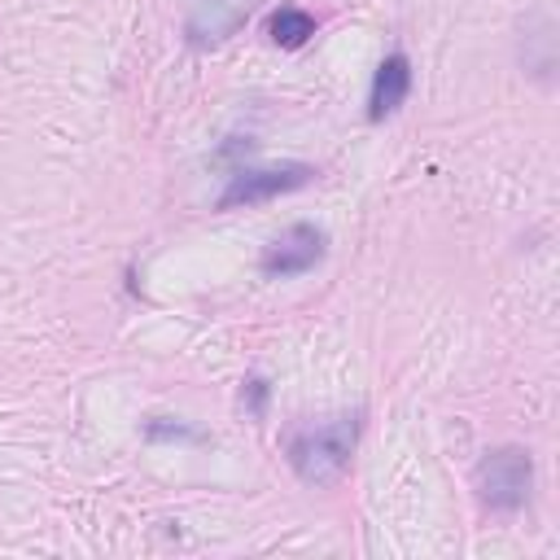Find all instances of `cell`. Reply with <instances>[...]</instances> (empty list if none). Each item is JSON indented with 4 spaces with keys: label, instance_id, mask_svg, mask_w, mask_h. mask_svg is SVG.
<instances>
[{
    "label": "cell",
    "instance_id": "1",
    "mask_svg": "<svg viewBox=\"0 0 560 560\" xmlns=\"http://www.w3.org/2000/svg\"><path fill=\"white\" fill-rule=\"evenodd\" d=\"M359 429H363V411H341L332 420H319V424L298 429L289 438V446H284L289 468L298 472V481H306V486H332L350 468V459H354Z\"/></svg>",
    "mask_w": 560,
    "mask_h": 560
},
{
    "label": "cell",
    "instance_id": "2",
    "mask_svg": "<svg viewBox=\"0 0 560 560\" xmlns=\"http://www.w3.org/2000/svg\"><path fill=\"white\" fill-rule=\"evenodd\" d=\"M477 499L490 512H521L534 490V455L525 446H494L472 472Z\"/></svg>",
    "mask_w": 560,
    "mask_h": 560
},
{
    "label": "cell",
    "instance_id": "3",
    "mask_svg": "<svg viewBox=\"0 0 560 560\" xmlns=\"http://www.w3.org/2000/svg\"><path fill=\"white\" fill-rule=\"evenodd\" d=\"M315 179V166L306 162H284V166H236L228 175V188L219 192V210H236V206H258L271 201L280 192H298Z\"/></svg>",
    "mask_w": 560,
    "mask_h": 560
},
{
    "label": "cell",
    "instance_id": "4",
    "mask_svg": "<svg viewBox=\"0 0 560 560\" xmlns=\"http://www.w3.org/2000/svg\"><path fill=\"white\" fill-rule=\"evenodd\" d=\"M324 254H328L324 228H315V223H289L284 232H276V236L262 245L258 267H262V276H271V280H293V276L315 271V267L324 262Z\"/></svg>",
    "mask_w": 560,
    "mask_h": 560
},
{
    "label": "cell",
    "instance_id": "5",
    "mask_svg": "<svg viewBox=\"0 0 560 560\" xmlns=\"http://www.w3.org/2000/svg\"><path fill=\"white\" fill-rule=\"evenodd\" d=\"M258 4L262 0H192L184 13V39L192 48H219L254 18Z\"/></svg>",
    "mask_w": 560,
    "mask_h": 560
},
{
    "label": "cell",
    "instance_id": "6",
    "mask_svg": "<svg viewBox=\"0 0 560 560\" xmlns=\"http://www.w3.org/2000/svg\"><path fill=\"white\" fill-rule=\"evenodd\" d=\"M407 92H411V57L407 52L381 57V66L372 70V83H368V118L385 122L389 114H398Z\"/></svg>",
    "mask_w": 560,
    "mask_h": 560
},
{
    "label": "cell",
    "instance_id": "7",
    "mask_svg": "<svg viewBox=\"0 0 560 560\" xmlns=\"http://www.w3.org/2000/svg\"><path fill=\"white\" fill-rule=\"evenodd\" d=\"M315 18L306 13V9H298V4H280L271 18H267V35H271V44L276 48H302V44H311V35H315Z\"/></svg>",
    "mask_w": 560,
    "mask_h": 560
},
{
    "label": "cell",
    "instance_id": "8",
    "mask_svg": "<svg viewBox=\"0 0 560 560\" xmlns=\"http://www.w3.org/2000/svg\"><path fill=\"white\" fill-rule=\"evenodd\" d=\"M144 438H153V442H201L206 433H197V429H188V424H171L166 416H153L149 424H144Z\"/></svg>",
    "mask_w": 560,
    "mask_h": 560
},
{
    "label": "cell",
    "instance_id": "9",
    "mask_svg": "<svg viewBox=\"0 0 560 560\" xmlns=\"http://www.w3.org/2000/svg\"><path fill=\"white\" fill-rule=\"evenodd\" d=\"M267 398H271L267 376H245V381H241V402H245V411H249L254 420L267 416Z\"/></svg>",
    "mask_w": 560,
    "mask_h": 560
}]
</instances>
